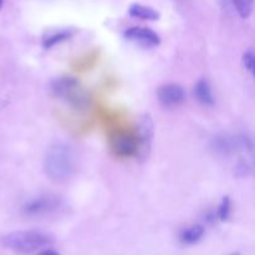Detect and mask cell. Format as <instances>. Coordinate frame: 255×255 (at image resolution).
Instances as JSON below:
<instances>
[{
    "label": "cell",
    "mask_w": 255,
    "mask_h": 255,
    "mask_svg": "<svg viewBox=\"0 0 255 255\" xmlns=\"http://www.w3.org/2000/svg\"><path fill=\"white\" fill-rule=\"evenodd\" d=\"M75 168V154L69 146L57 143L47 151L45 158V171L51 179L65 181L74 174Z\"/></svg>",
    "instance_id": "obj_1"
},
{
    "label": "cell",
    "mask_w": 255,
    "mask_h": 255,
    "mask_svg": "<svg viewBox=\"0 0 255 255\" xmlns=\"http://www.w3.org/2000/svg\"><path fill=\"white\" fill-rule=\"evenodd\" d=\"M51 91L75 110H87L91 105V96L86 87L74 77L55 79L51 84Z\"/></svg>",
    "instance_id": "obj_2"
},
{
    "label": "cell",
    "mask_w": 255,
    "mask_h": 255,
    "mask_svg": "<svg viewBox=\"0 0 255 255\" xmlns=\"http://www.w3.org/2000/svg\"><path fill=\"white\" fill-rule=\"evenodd\" d=\"M51 243V238L41 232L21 231L7 234L2 239V244L9 251L19 254H29L41 249Z\"/></svg>",
    "instance_id": "obj_3"
},
{
    "label": "cell",
    "mask_w": 255,
    "mask_h": 255,
    "mask_svg": "<svg viewBox=\"0 0 255 255\" xmlns=\"http://www.w3.org/2000/svg\"><path fill=\"white\" fill-rule=\"evenodd\" d=\"M61 204L59 197L54 194H41V196L34 197L24 203L21 207V212L25 217L30 218H40L51 214L56 211Z\"/></svg>",
    "instance_id": "obj_4"
},
{
    "label": "cell",
    "mask_w": 255,
    "mask_h": 255,
    "mask_svg": "<svg viewBox=\"0 0 255 255\" xmlns=\"http://www.w3.org/2000/svg\"><path fill=\"white\" fill-rule=\"evenodd\" d=\"M111 149L117 157H131L137 154V139L126 131H116L111 136Z\"/></svg>",
    "instance_id": "obj_5"
},
{
    "label": "cell",
    "mask_w": 255,
    "mask_h": 255,
    "mask_svg": "<svg viewBox=\"0 0 255 255\" xmlns=\"http://www.w3.org/2000/svg\"><path fill=\"white\" fill-rule=\"evenodd\" d=\"M152 138H153V122L148 115L141 117L137 131V154L141 158H146L151 151Z\"/></svg>",
    "instance_id": "obj_6"
},
{
    "label": "cell",
    "mask_w": 255,
    "mask_h": 255,
    "mask_svg": "<svg viewBox=\"0 0 255 255\" xmlns=\"http://www.w3.org/2000/svg\"><path fill=\"white\" fill-rule=\"evenodd\" d=\"M157 97L164 107H176L183 104L186 100V92L183 87L177 84H167L163 85L157 91Z\"/></svg>",
    "instance_id": "obj_7"
},
{
    "label": "cell",
    "mask_w": 255,
    "mask_h": 255,
    "mask_svg": "<svg viewBox=\"0 0 255 255\" xmlns=\"http://www.w3.org/2000/svg\"><path fill=\"white\" fill-rule=\"evenodd\" d=\"M125 36L129 40V41L137 42L138 45L143 47H154L158 46L161 40L159 36L151 29L141 26H133L129 27L125 32Z\"/></svg>",
    "instance_id": "obj_8"
},
{
    "label": "cell",
    "mask_w": 255,
    "mask_h": 255,
    "mask_svg": "<svg viewBox=\"0 0 255 255\" xmlns=\"http://www.w3.org/2000/svg\"><path fill=\"white\" fill-rule=\"evenodd\" d=\"M194 97L197 99V101L201 102L204 106H213V92H212L211 85L207 80H199L197 82L196 86H194Z\"/></svg>",
    "instance_id": "obj_9"
},
{
    "label": "cell",
    "mask_w": 255,
    "mask_h": 255,
    "mask_svg": "<svg viewBox=\"0 0 255 255\" xmlns=\"http://www.w3.org/2000/svg\"><path fill=\"white\" fill-rule=\"evenodd\" d=\"M129 15L132 17H137L141 20H158L159 12L157 10L152 9L149 6H144V5L133 4L129 6L128 9Z\"/></svg>",
    "instance_id": "obj_10"
},
{
    "label": "cell",
    "mask_w": 255,
    "mask_h": 255,
    "mask_svg": "<svg viewBox=\"0 0 255 255\" xmlns=\"http://www.w3.org/2000/svg\"><path fill=\"white\" fill-rule=\"evenodd\" d=\"M204 236V228L202 226H192L188 228L183 229L181 233V242L184 244H196L203 238Z\"/></svg>",
    "instance_id": "obj_11"
},
{
    "label": "cell",
    "mask_w": 255,
    "mask_h": 255,
    "mask_svg": "<svg viewBox=\"0 0 255 255\" xmlns=\"http://www.w3.org/2000/svg\"><path fill=\"white\" fill-rule=\"evenodd\" d=\"M231 1L233 4L234 9L239 14V16L243 17V19L249 17L253 12L254 0H231Z\"/></svg>",
    "instance_id": "obj_12"
},
{
    "label": "cell",
    "mask_w": 255,
    "mask_h": 255,
    "mask_svg": "<svg viewBox=\"0 0 255 255\" xmlns=\"http://www.w3.org/2000/svg\"><path fill=\"white\" fill-rule=\"evenodd\" d=\"M72 35L71 31H57L56 34H51L49 36H46L44 39V47L49 49V47H52L54 45L59 44V42L64 41V40L69 39Z\"/></svg>",
    "instance_id": "obj_13"
},
{
    "label": "cell",
    "mask_w": 255,
    "mask_h": 255,
    "mask_svg": "<svg viewBox=\"0 0 255 255\" xmlns=\"http://www.w3.org/2000/svg\"><path fill=\"white\" fill-rule=\"evenodd\" d=\"M231 212H232V203L229 197H224L222 199L221 204H219L218 212H217V216H218L219 221L224 222L231 217Z\"/></svg>",
    "instance_id": "obj_14"
},
{
    "label": "cell",
    "mask_w": 255,
    "mask_h": 255,
    "mask_svg": "<svg viewBox=\"0 0 255 255\" xmlns=\"http://www.w3.org/2000/svg\"><path fill=\"white\" fill-rule=\"evenodd\" d=\"M243 64H244V67H246V69L248 70L252 75H253L254 67H255V57H254V54L252 50H249V51H247L246 54H244Z\"/></svg>",
    "instance_id": "obj_15"
},
{
    "label": "cell",
    "mask_w": 255,
    "mask_h": 255,
    "mask_svg": "<svg viewBox=\"0 0 255 255\" xmlns=\"http://www.w3.org/2000/svg\"><path fill=\"white\" fill-rule=\"evenodd\" d=\"M37 255H60V254L57 253V252L52 251V249H46V251L40 252V253L37 254Z\"/></svg>",
    "instance_id": "obj_16"
},
{
    "label": "cell",
    "mask_w": 255,
    "mask_h": 255,
    "mask_svg": "<svg viewBox=\"0 0 255 255\" xmlns=\"http://www.w3.org/2000/svg\"><path fill=\"white\" fill-rule=\"evenodd\" d=\"M2 4H4V0H0V9H1Z\"/></svg>",
    "instance_id": "obj_17"
},
{
    "label": "cell",
    "mask_w": 255,
    "mask_h": 255,
    "mask_svg": "<svg viewBox=\"0 0 255 255\" xmlns=\"http://www.w3.org/2000/svg\"><path fill=\"white\" fill-rule=\"evenodd\" d=\"M232 255H239V254H232Z\"/></svg>",
    "instance_id": "obj_18"
}]
</instances>
